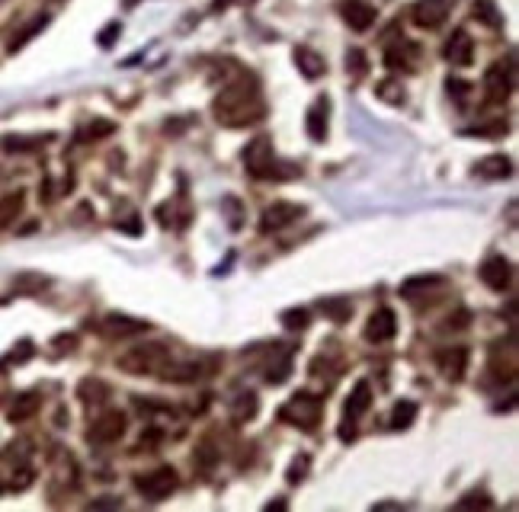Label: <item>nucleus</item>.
<instances>
[{"label": "nucleus", "mask_w": 519, "mask_h": 512, "mask_svg": "<svg viewBox=\"0 0 519 512\" xmlns=\"http://www.w3.org/2000/svg\"><path fill=\"white\" fill-rule=\"evenodd\" d=\"M475 17L484 26H491V29H500V23H503V17H500V10H497L494 0H475Z\"/></svg>", "instance_id": "28"}, {"label": "nucleus", "mask_w": 519, "mask_h": 512, "mask_svg": "<svg viewBox=\"0 0 519 512\" xmlns=\"http://www.w3.org/2000/svg\"><path fill=\"white\" fill-rule=\"evenodd\" d=\"M445 90L452 93V99L459 103V106H465V103H468V93H471V83H465V80H459V77H452V80L445 83Z\"/></svg>", "instance_id": "37"}, {"label": "nucleus", "mask_w": 519, "mask_h": 512, "mask_svg": "<svg viewBox=\"0 0 519 512\" xmlns=\"http://www.w3.org/2000/svg\"><path fill=\"white\" fill-rule=\"evenodd\" d=\"M346 71H350V77H366L368 71V58L362 49H350L346 51Z\"/></svg>", "instance_id": "33"}, {"label": "nucleus", "mask_w": 519, "mask_h": 512, "mask_svg": "<svg viewBox=\"0 0 519 512\" xmlns=\"http://www.w3.org/2000/svg\"><path fill=\"white\" fill-rule=\"evenodd\" d=\"M151 330V323L148 321H135V317H126V314H109L103 321V333L106 336H138V333H148Z\"/></svg>", "instance_id": "16"}, {"label": "nucleus", "mask_w": 519, "mask_h": 512, "mask_svg": "<svg viewBox=\"0 0 519 512\" xmlns=\"http://www.w3.org/2000/svg\"><path fill=\"white\" fill-rule=\"evenodd\" d=\"M193 458H196V464H199V474H209L212 468H215V461H218V448L212 445V438H202Z\"/></svg>", "instance_id": "29"}, {"label": "nucleus", "mask_w": 519, "mask_h": 512, "mask_svg": "<svg viewBox=\"0 0 519 512\" xmlns=\"http://www.w3.org/2000/svg\"><path fill=\"white\" fill-rule=\"evenodd\" d=\"M170 359L167 346H160V343H144V346L132 349L119 359V368L128 375H158V368Z\"/></svg>", "instance_id": "3"}, {"label": "nucleus", "mask_w": 519, "mask_h": 512, "mask_svg": "<svg viewBox=\"0 0 519 512\" xmlns=\"http://www.w3.org/2000/svg\"><path fill=\"white\" fill-rule=\"evenodd\" d=\"M90 506H122V500L119 496H103V500H93Z\"/></svg>", "instance_id": "44"}, {"label": "nucleus", "mask_w": 519, "mask_h": 512, "mask_svg": "<svg viewBox=\"0 0 519 512\" xmlns=\"http://www.w3.org/2000/svg\"><path fill=\"white\" fill-rule=\"evenodd\" d=\"M327 119H330V99L318 96L314 103H311L308 116H305V128H308L311 141H324L327 138Z\"/></svg>", "instance_id": "14"}, {"label": "nucleus", "mask_w": 519, "mask_h": 512, "mask_svg": "<svg viewBox=\"0 0 519 512\" xmlns=\"http://www.w3.org/2000/svg\"><path fill=\"white\" fill-rule=\"evenodd\" d=\"M33 352H35V346L29 343V339H23V343H19V346L13 349L7 359H10V365H19V362H26V355H33Z\"/></svg>", "instance_id": "41"}, {"label": "nucleus", "mask_w": 519, "mask_h": 512, "mask_svg": "<svg viewBox=\"0 0 519 512\" xmlns=\"http://www.w3.org/2000/svg\"><path fill=\"white\" fill-rule=\"evenodd\" d=\"M475 173L481 180H507L513 173V160L507 154H487L475 164Z\"/></svg>", "instance_id": "17"}, {"label": "nucleus", "mask_w": 519, "mask_h": 512, "mask_svg": "<svg viewBox=\"0 0 519 512\" xmlns=\"http://www.w3.org/2000/svg\"><path fill=\"white\" fill-rule=\"evenodd\" d=\"M340 17L346 19L352 33H366L375 26V7L368 0H343L340 3Z\"/></svg>", "instance_id": "10"}, {"label": "nucleus", "mask_w": 519, "mask_h": 512, "mask_svg": "<svg viewBox=\"0 0 519 512\" xmlns=\"http://www.w3.org/2000/svg\"><path fill=\"white\" fill-rule=\"evenodd\" d=\"M295 65H298L302 77H308V80H318V77L327 71L324 55L314 51V49H295Z\"/></svg>", "instance_id": "19"}, {"label": "nucleus", "mask_w": 519, "mask_h": 512, "mask_svg": "<svg viewBox=\"0 0 519 512\" xmlns=\"http://www.w3.org/2000/svg\"><path fill=\"white\" fill-rule=\"evenodd\" d=\"M436 362H439V372H443L449 381H461L465 378V368H468V349L465 346L443 349Z\"/></svg>", "instance_id": "15"}, {"label": "nucleus", "mask_w": 519, "mask_h": 512, "mask_svg": "<svg viewBox=\"0 0 519 512\" xmlns=\"http://www.w3.org/2000/svg\"><path fill=\"white\" fill-rule=\"evenodd\" d=\"M461 506H491V496H484V493H468V496H461Z\"/></svg>", "instance_id": "42"}, {"label": "nucleus", "mask_w": 519, "mask_h": 512, "mask_svg": "<svg viewBox=\"0 0 519 512\" xmlns=\"http://www.w3.org/2000/svg\"><path fill=\"white\" fill-rule=\"evenodd\" d=\"M411 17L420 29H439L449 17V0H417Z\"/></svg>", "instance_id": "12"}, {"label": "nucleus", "mask_w": 519, "mask_h": 512, "mask_svg": "<svg viewBox=\"0 0 519 512\" xmlns=\"http://www.w3.org/2000/svg\"><path fill=\"white\" fill-rule=\"evenodd\" d=\"M324 314L330 317L334 323H343V321H350L352 307H350L346 298H327V301H324Z\"/></svg>", "instance_id": "31"}, {"label": "nucleus", "mask_w": 519, "mask_h": 512, "mask_svg": "<svg viewBox=\"0 0 519 512\" xmlns=\"http://www.w3.org/2000/svg\"><path fill=\"white\" fill-rule=\"evenodd\" d=\"M417 45H394V49L385 51V65L391 71H411L417 65Z\"/></svg>", "instance_id": "22"}, {"label": "nucleus", "mask_w": 519, "mask_h": 512, "mask_svg": "<svg viewBox=\"0 0 519 512\" xmlns=\"http://www.w3.org/2000/svg\"><path fill=\"white\" fill-rule=\"evenodd\" d=\"M308 311H285L282 314V327L285 330H305L308 327Z\"/></svg>", "instance_id": "36"}, {"label": "nucleus", "mask_w": 519, "mask_h": 512, "mask_svg": "<svg viewBox=\"0 0 519 512\" xmlns=\"http://www.w3.org/2000/svg\"><path fill=\"white\" fill-rule=\"evenodd\" d=\"M445 61L455 67H465L475 61V42H471V35L465 33V29H455L452 35H449V42H445Z\"/></svg>", "instance_id": "13"}, {"label": "nucleus", "mask_w": 519, "mask_h": 512, "mask_svg": "<svg viewBox=\"0 0 519 512\" xmlns=\"http://www.w3.org/2000/svg\"><path fill=\"white\" fill-rule=\"evenodd\" d=\"M74 343H77L74 336H58V339H55V349H71Z\"/></svg>", "instance_id": "45"}, {"label": "nucleus", "mask_w": 519, "mask_h": 512, "mask_svg": "<svg viewBox=\"0 0 519 512\" xmlns=\"http://www.w3.org/2000/svg\"><path fill=\"white\" fill-rule=\"evenodd\" d=\"M39 404H42V397H39V391H26V394H19L17 400H13V407H10L7 420L10 423H26L29 416H35V410H39Z\"/></svg>", "instance_id": "21"}, {"label": "nucleus", "mask_w": 519, "mask_h": 512, "mask_svg": "<svg viewBox=\"0 0 519 512\" xmlns=\"http://www.w3.org/2000/svg\"><path fill=\"white\" fill-rule=\"evenodd\" d=\"M368 407H372V384H368V381H359V384L350 391V397H346V404H343L346 420H359Z\"/></svg>", "instance_id": "18"}, {"label": "nucleus", "mask_w": 519, "mask_h": 512, "mask_svg": "<svg viewBox=\"0 0 519 512\" xmlns=\"http://www.w3.org/2000/svg\"><path fill=\"white\" fill-rule=\"evenodd\" d=\"M375 93L382 103H391V106H401L404 99H407V90L401 87V80H394V77H385V80L375 83Z\"/></svg>", "instance_id": "26"}, {"label": "nucleus", "mask_w": 519, "mask_h": 512, "mask_svg": "<svg viewBox=\"0 0 519 512\" xmlns=\"http://www.w3.org/2000/svg\"><path fill=\"white\" fill-rule=\"evenodd\" d=\"M305 208L295 205V202H273V205L263 212V218H260V231L263 234H276L282 231L285 224H292L295 218H302Z\"/></svg>", "instance_id": "9"}, {"label": "nucleus", "mask_w": 519, "mask_h": 512, "mask_svg": "<svg viewBox=\"0 0 519 512\" xmlns=\"http://www.w3.org/2000/svg\"><path fill=\"white\" fill-rule=\"evenodd\" d=\"M215 119L228 128H244V125H253L266 116V106L260 99V87L257 80L244 77V80L231 83L215 96V106H212Z\"/></svg>", "instance_id": "1"}, {"label": "nucleus", "mask_w": 519, "mask_h": 512, "mask_svg": "<svg viewBox=\"0 0 519 512\" xmlns=\"http://www.w3.org/2000/svg\"><path fill=\"white\" fill-rule=\"evenodd\" d=\"M439 275H414V279H407L401 285V295L404 298H414V295H420V291H429V289H436L439 285Z\"/></svg>", "instance_id": "30"}, {"label": "nucleus", "mask_w": 519, "mask_h": 512, "mask_svg": "<svg viewBox=\"0 0 519 512\" xmlns=\"http://www.w3.org/2000/svg\"><path fill=\"white\" fill-rule=\"evenodd\" d=\"M417 420V404L414 400H398L391 410V429H407Z\"/></svg>", "instance_id": "27"}, {"label": "nucleus", "mask_w": 519, "mask_h": 512, "mask_svg": "<svg viewBox=\"0 0 519 512\" xmlns=\"http://www.w3.org/2000/svg\"><path fill=\"white\" fill-rule=\"evenodd\" d=\"M308 468H311V458L308 454H298V458L292 461V468L285 471V480H289V484H298V480L308 477Z\"/></svg>", "instance_id": "35"}, {"label": "nucleus", "mask_w": 519, "mask_h": 512, "mask_svg": "<svg viewBox=\"0 0 519 512\" xmlns=\"http://www.w3.org/2000/svg\"><path fill=\"white\" fill-rule=\"evenodd\" d=\"M289 372H292V359H289V355H282L276 368H269V372H266V378L273 381V384H279V381L289 378Z\"/></svg>", "instance_id": "39"}, {"label": "nucleus", "mask_w": 519, "mask_h": 512, "mask_svg": "<svg viewBox=\"0 0 519 512\" xmlns=\"http://www.w3.org/2000/svg\"><path fill=\"white\" fill-rule=\"evenodd\" d=\"M23 189L10 192V196L0 198V228H10V224L19 218V212H23Z\"/></svg>", "instance_id": "25"}, {"label": "nucleus", "mask_w": 519, "mask_h": 512, "mask_svg": "<svg viewBox=\"0 0 519 512\" xmlns=\"http://www.w3.org/2000/svg\"><path fill=\"white\" fill-rule=\"evenodd\" d=\"M158 378L180 381V384H186V381L199 378V365H196V362H180V359H167V362L158 368Z\"/></svg>", "instance_id": "20"}, {"label": "nucleus", "mask_w": 519, "mask_h": 512, "mask_svg": "<svg viewBox=\"0 0 519 512\" xmlns=\"http://www.w3.org/2000/svg\"><path fill=\"white\" fill-rule=\"evenodd\" d=\"M176 484H180V477H176L173 468H154V471L135 477V487H138V493H142L148 503L167 500V496L176 490Z\"/></svg>", "instance_id": "5"}, {"label": "nucleus", "mask_w": 519, "mask_h": 512, "mask_svg": "<svg viewBox=\"0 0 519 512\" xmlns=\"http://www.w3.org/2000/svg\"><path fill=\"white\" fill-rule=\"evenodd\" d=\"M481 282H484L491 291H507L510 289V282H513V266L507 256L494 253V256H487L484 263H481Z\"/></svg>", "instance_id": "8"}, {"label": "nucleus", "mask_w": 519, "mask_h": 512, "mask_svg": "<svg viewBox=\"0 0 519 512\" xmlns=\"http://www.w3.org/2000/svg\"><path fill=\"white\" fill-rule=\"evenodd\" d=\"M321 407H324V400H321L318 394H311V391H298V394L282 407V420L292 423V426H298V429H314L318 420H321Z\"/></svg>", "instance_id": "4"}, {"label": "nucleus", "mask_w": 519, "mask_h": 512, "mask_svg": "<svg viewBox=\"0 0 519 512\" xmlns=\"http://www.w3.org/2000/svg\"><path fill=\"white\" fill-rule=\"evenodd\" d=\"M77 394H80V400L84 404H93V407H100L109 400V384L100 378H84L80 381V388H77Z\"/></svg>", "instance_id": "23"}, {"label": "nucleus", "mask_w": 519, "mask_h": 512, "mask_svg": "<svg viewBox=\"0 0 519 512\" xmlns=\"http://www.w3.org/2000/svg\"><path fill=\"white\" fill-rule=\"evenodd\" d=\"M126 413L122 410H103L96 420L90 423V429H87V438H90L93 445H112L119 438L126 436Z\"/></svg>", "instance_id": "7"}, {"label": "nucleus", "mask_w": 519, "mask_h": 512, "mask_svg": "<svg viewBox=\"0 0 519 512\" xmlns=\"http://www.w3.org/2000/svg\"><path fill=\"white\" fill-rule=\"evenodd\" d=\"M45 141H49V135H35V138H23V135H7V138L0 141V148L7 151V154H29V151H35V148H42Z\"/></svg>", "instance_id": "24"}, {"label": "nucleus", "mask_w": 519, "mask_h": 512, "mask_svg": "<svg viewBox=\"0 0 519 512\" xmlns=\"http://www.w3.org/2000/svg\"><path fill=\"white\" fill-rule=\"evenodd\" d=\"M465 135H481V138H500V135H507V125H503V122H494V125H484V128H468Z\"/></svg>", "instance_id": "40"}, {"label": "nucleus", "mask_w": 519, "mask_h": 512, "mask_svg": "<svg viewBox=\"0 0 519 512\" xmlns=\"http://www.w3.org/2000/svg\"><path fill=\"white\" fill-rule=\"evenodd\" d=\"M244 167L253 180H285L282 173L276 170V154H273V141L266 135L253 138L247 148H244Z\"/></svg>", "instance_id": "2"}, {"label": "nucleus", "mask_w": 519, "mask_h": 512, "mask_svg": "<svg viewBox=\"0 0 519 512\" xmlns=\"http://www.w3.org/2000/svg\"><path fill=\"white\" fill-rule=\"evenodd\" d=\"M235 413H237V420H253V416H257V394H253V391L237 397Z\"/></svg>", "instance_id": "34"}, {"label": "nucleus", "mask_w": 519, "mask_h": 512, "mask_svg": "<svg viewBox=\"0 0 519 512\" xmlns=\"http://www.w3.org/2000/svg\"><path fill=\"white\" fill-rule=\"evenodd\" d=\"M513 77H516V71H513V55L507 58V65L503 61H497V65L487 67L484 74V96L491 106H500V103H507L513 93Z\"/></svg>", "instance_id": "6"}, {"label": "nucleus", "mask_w": 519, "mask_h": 512, "mask_svg": "<svg viewBox=\"0 0 519 512\" xmlns=\"http://www.w3.org/2000/svg\"><path fill=\"white\" fill-rule=\"evenodd\" d=\"M112 128L116 125L109 122V119H96V122L87 125V132H80V138H106V135H112Z\"/></svg>", "instance_id": "38"}, {"label": "nucleus", "mask_w": 519, "mask_h": 512, "mask_svg": "<svg viewBox=\"0 0 519 512\" xmlns=\"http://www.w3.org/2000/svg\"><path fill=\"white\" fill-rule=\"evenodd\" d=\"M398 333V314L391 307H375V314L366 323V339L368 343H388Z\"/></svg>", "instance_id": "11"}, {"label": "nucleus", "mask_w": 519, "mask_h": 512, "mask_svg": "<svg viewBox=\"0 0 519 512\" xmlns=\"http://www.w3.org/2000/svg\"><path fill=\"white\" fill-rule=\"evenodd\" d=\"M116 35H119V23H109V29H106V33H100V45H103V49H109Z\"/></svg>", "instance_id": "43"}, {"label": "nucleus", "mask_w": 519, "mask_h": 512, "mask_svg": "<svg viewBox=\"0 0 519 512\" xmlns=\"http://www.w3.org/2000/svg\"><path fill=\"white\" fill-rule=\"evenodd\" d=\"M45 23H49V17H35L33 23H26V29H23V33H19L17 39L10 42V51H19V49H23V45H26V42H29V39H33L35 33H42V29H45Z\"/></svg>", "instance_id": "32"}]
</instances>
